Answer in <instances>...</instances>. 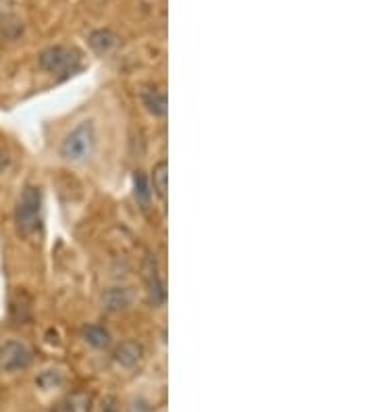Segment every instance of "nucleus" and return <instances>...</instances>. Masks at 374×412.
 <instances>
[{"mask_svg":"<svg viewBox=\"0 0 374 412\" xmlns=\"http://www.w3.org/2000/svg\"><path fill=\"white\" fill-rule=\"evenodd\" d=\"M94 144H96L94 123L84 121L71 134H67V138L63 140V146H61V154L69 163H80V161H84L92 154Z\"/></svg>","mask_w":374,"mask_h":412,"instance_id":"f257e3e1","label":"nucleus"},{"mask_svg":"<svg viewBox=\"0 0 374 412\" xmlns=\"http://www.w3.org/2000/svg\"><path fill=\"white\" fill-rule=\"evenodd\" d=\"M40 211H42V194L40 188L36 186H28L24 188L17 206H15V223L19 233L30 235L32 231H36L38 223H40Z\"/></svg>","mask_w":374,"mask_h":412,"instance_id":"f03ea898","label":"nucleus"},{"mask_svg":"<svg viewBox=\"0 0 374 412\" xmlns=\"http://www.w3.org/2000/svg\"><path fill=\"white\" fill-rule=\"evenodd\" d=\"M80 53L69 46H48L40 53L38 63L44 71L55 75H69L80 69Z\"/></svg>","mask_w":374,"mask_h":412,"instance_id":"7ed1b4c3","label":"nucleus"},{"mask_svg":"<svg viewBox=\"0 0 374 412\" xmlns=\"http://www.w3.org/2000/svg\"><path fill=\"white\" fill-rule=\"evenodd\" d=\"M32 360H34L32 350L21 341H7L0 346V366L9 373L28 368Z\"/></svg>","mask_w":374,"mask_h":412,"instance_id":"20e7f679","label":"nucleus"},{"mask_svg":"<svg viewBox=\"0 0 374 412\" xmlns=\"http://www.w3.org/2000/svg\"><path fill=\"white\" fill-rule=\"evenodd\" d=\"M144 279H146V292H148V302L152 306H160L167 298V292H165V283L158 275V265H156V258L154 256H148L146 258V265H144Z\"/></svg>","mask_w":374,"mask_h":412,"instance_id":"39448f33","label":"nucleus"},{"mask_svg":"<svg viewBox=\"0 0 374 412\" xmlns=\"http://www.w3.org/2000/svg\"><path fill=\"white\" fill-rule=\"evenodd\" d=\"M144 358V346L140 341H133V339H127L123 343L117 346L115 350V360L125 366V368H133L135 364H140Z\"/></svg>","mask_w":374,"mask_h":412,"instance_id":"423d86ee","label":"nucleus"},{"mask_svg":"<svg viewBox=\"0 0 374 412\" xmlns=\"http://www.w3.org/2000/svg\"><path fill=\"white\" fill-rule=\"evenodd\" d=\"M131 304V294L125 287H111L102 294V308L109 312H119L125 310Z\"/></svg>","mask_w":374,"mask_h":412,"instance_id":"0eeeda50","label":"nucleus"},{"mask_svg":"<svg viewBox=\"0 0 374 412\" xmlns=\"http://www.w3.org/2000/svg\"><path fill=\"white\" fill-rule=\"evenodd\" d=\"M142 100H144V107L148 109V113H152L154 117H165L167 115L169 102H167V94L162 90L146 88L142 92Z\"/></svg>","mask_w":374,"mask_h":412,"instance_id":"6e6552de","label":"nucleus"},{"mask_svg":"<svg viewBox=\"0 0 374 412\" xmlns=\"http://www.w3.org/2000/svg\"><path fill=\"white\" fill-rule=\"evenodd\" d=\"M88 42H90V48H92L96 55H109V53L117 46L119 38H117V34L111 32V30H96V32L90 34Z\"/></svg>","mask_w":374,"mask_h":412,"instance_id":"1a4fd4ad","label":"nucleus"},{"mask_svg":"<svg viewBox=\"0 0 374 412\" xmlns=\"http://www.w3.org/2000/svg\"><path fill=\"white\" fill-rule=\"evenodd\" d=\"M152 188H154V194L167 202V194H169V165L167 161H160L154 165L152 169Z\"/></svg>","mask_w":374,"mask_h":412,"instance_id":"9d476101","label":"nucleus"},{"mask_svg":"<svg viewBox=\"0 0 374 412\" xmlns=\"http://www.w3.org/2000/svg\"><path fill=\"white\" fill-rule=\"evenodd\" d=\"M82 335L90 346H94L98 350H106L111 346V333L100 325H86L82 329Z\"/></svg>","mask_w":374,"mask_h":412,"instance_id":"9b49d317","label":"nucleus"},{"mask_svg":"<svg viewBox=\"0 0 374 412\" xmlns=\"http://www.w3.org/2000/svg\"><path fill=\"white\" fill-rule=\"evenodd\" d=\"M90 410H92V397L86 391H75L61 404V412H90Z\"/></svg>","mask_w":374,"mask_h":412,"instance_id":"f8f14e48","label":"nucleus"},{"mask_svg":"<svg viewBox=\"0 0 374 412\" xmlns=\"http://www.w3.org/2000/svg\"><path fill=\"white\" fill-rule=\"evenodd\" d=\"M133 194H135V200H138V204L142 208H148L150 206L152 190H150L148 177L142 171H135V175H133Z\"/></svg>","mask_w":374,"mask_h":412,"instance_id":"ddd939ff","label":"nucleus"},{"mask_svg":"<svg viewBox=\"0 0 374 412\" xmlns=\"http://www.w3.org/2000/svg\"><path fill=\"white\" fill-rule=\"evenodd\" d=\"M102 412H119V410H117L115 406H106V408H104Z\"/></svg>","mask_w":374,"mask_h":412,"instance_id":"4468645a","label":"nucleus"},{"mask_svg":"<svg viewBox=\"0 0 374 412\" xmlns=\"http://www.w3.org/2000/svg\"><path fill=\"white\" fill-rule=\"evenodd\" d=\"M7 163V159H3V154H0V167H3Z\"/></svg>","mask_w":374,"mask_h":412,"instance_id":"2eb2a0df","label":"nucleus"}]
</instances>
